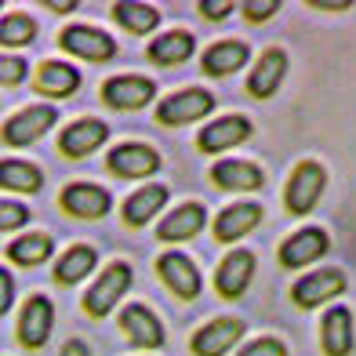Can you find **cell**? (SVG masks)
I'll use <instances>...</instances> for the list:
<instances>
[{
  "label": "cell",
  "mask_w": 356,
  "mask_h": 356,
  "mask_svg": "<svg viewBox=\"0 0 356 356\" xmlns=\"http://www.w3.org/2000/svg\"><path fill=\"white\" fill-rule=\"evenodd\" d=\"M58 120V109L55 106H26L19 109L15 117H8V124L0 127V138H4V145H11V149H22V145H33L40 135L51 131V124Z\"/></svg>",
  "instance_id": "6da1fadb"
},
{
  "label": "cell",
  "mask_w": 356,
  "mask_h": 356,
  "mask_svg": "<svg viewBox=\"0 0 356 356\" xmlns=\"http://www.w3.org/2000/svg\"><path fill=\"white\" fill-rule=\"evenodd\" d=\"M131 287V266L127 262H113L109 269H102V277L91 284V291L84 295V313L102 320L113 313V305L124 298V291Z\"/></svg>",
  "instance_id": "7a4b0ae2"
},
{
  "label": "cell",
  "mask_w": 356,
  "mask_h": 356,
  "mask_svg": "<svg viewBox=\"0 0 356 356\" xmlns=\"http://www.w3.org/2000/svg\"><path fill=\"white\" fill-rule=\"evenodd\" d=\"M215 109V95L204 91V88H189V91H178V95H168L164 102L156 106V120L168 124V127H178V124H189V120H200Z\"/></svg>",
  "instance_id": "3957f363"
},
{
  "label": "cell",
  "mask_w": 356,
  "mask_h": 356,
  "mask_svg": "<svg viewBox=\"0 0 356 356\" xmlns=\"http://www.w3.org/2000/svg\"><path fill=\"white\" fill-rule=\"evenodd\" d=\"M58 44H62V51H70L76 58H88V62H109L117 55V40L109 33H102V29H95V26H66L58 33Z\"/></svg>",
  "instance_id": "277c9868"
},
{
  "label": "cell",
  "mask_w": 356,
  "mask_h": 356,
  "mask_svg": "<svg viewBox=\"0 0 356 356\" xmlns=\"http://www.w3.org/2000/svg\"><path fill=\"white\" fill-rule=\"evenodd\" d=\"M323 182H327V175H323L320 164H313V160L298 164L295 175H291V182H287V211L291 215H309L320 200V193H323Z\"/></svg>",
  "instance_id": "5b68a950"
},
{
  "label": "cell",
  "mask_w": 356,
  "mask_h": 356,
  "mask_svg": "<svg viewBox=\"0 0 356 356\" xmlns=\"http://www.w3.org/2000/svg\"><path fill=\"white\" fill-rule=\"evenodd\" d=\"M55 327V305L47 295H33L26 305H22V313H19V342L26 349H40L47 342V334H51Z\"/></svg>",
  "instance_id": "8992f818"
},
{
  "label": "cell",
  "mask_w": 356,
  "mask_h": 356,
  "mask_svg": "<svg viewBox=\"0 0 356 356\" xmlns=\"http://www.w3.org/2000/svg\"><path fill=\"white\" fill-rule=\"evenodd\" d=\"M106 138H109V124L95 120V117H84V120H73V124L62 127L58 153L70 156V160H80V156H88V153L99 149Z\"/></svg>",
  "instance_id": "52a82bcc"
},
{
  "label": "cell",
  "mask_w": 356,
  "mask_h": 356,
  "mask_svg": "<svg viewBox=\"0 0 356 356\" xmlns=\"http://www.w3.org/2000/svg\"><path fill=\"white\" fill-rule=\"evenodd\" d=\"M342 291H346V273L342 269H316L291 287V298H295L302 309H316L320 302L338 298Z\"/></svg>",
  "instance_id": "ba28073f"
},
{
  "label": "cell",
  "mask_w": 356,
  "mask_h": 356,
  "mask_svg": "<svg viewBox=\"0 0 356 356\" xmlns=\"http://www.w3.org/2000/svg\"><path fill=\"white\" fill-rule=\"evenodd\" d=\"M106 168L120 178H145L160 168V153L153 145H142V142H120L106 156Z\"/></svg>",
  "instance_id": "9c48e42d"
},
{
  "label": "cell",
  "mask_w": 356,
  "mask_h": 356,
  "mask_svg": "<svg viewBox=\"0 0 356 356\" xmlns=\"http://www.w3.org/2000/svg\"><path fill=\"white\" fill-rule=\"evenodd\" d=\"M156 273L178 298H197L200 295V269L189 262L182 251H168L156 258Z\"/></svg>",
  "instance_id": "30bf717a"
},
{
  "label": "cell",
  "mask_w": 356,
  "mask_h": 356,
  "mask_svg": "<svg viewBox=\"0 0 356 356\" xmlns=\"http://www.w3.org/2000/svg\"><path fill=\"white\" fill-rule=\"evenodd\" d=\"M62 211H70L76 218H102L109 211L113 197L102 189V186H91V182H70L66 189H62Z\"/></svg>",
  "instance_id": "8fae6325"
},
{
  "label": "cell",
  "mask_w": 356,
  "mask_h": 356,
  "mask_svg": "<svg viewBox=\"0 0 356 356\" xmlns=\"http://www.w3.org/2000/svg\"><path fill=\"white\" fill-rule=\"evenodd\" d=\"M251 277H254V254L240 248V251H229L222 258V266L215 273V287L222 298H240L248 291Z\"/></svg>",
  "instance_id": "7c38bea8"
},
{
  "label": "cell",
  "mask_w": 356,
  "mask_h": 356,
  "mask_svg": "<svg viewBox=\"0 0 356 356\" xmlns=\"http://www.w3.org/2000/svg\"><path fill=\"white\" fill-rule=\"evenodd\" d=\"M331 248V240L323 229H316V225H309V229H298L295 236H287L284 244H280V262L287 269H302V266H309L316 262V258Z\"/></svg>",
  "instance_id": "4fadbf2b"
},
{
  "label": "cell",
  "mask_w": 356,
  "mask_h": 356,
  "mask_svg": "<svg viewBox=\"0 0 356 356\" xmlns=\"http://www.w3.org/2000/svg\"><path fill=\"white\" fill-rule=\"evenodd\" d=\"M244 323L233 320V316H222L215 323H207V327H200L197 334H193V353L197 356H222L225 349H233L240 338H244Z\"/></svg>",
  "instance_id": "5bb4252c"
},
{
  "label": "cell",
  "mask_w": 356,
  "mask_h": 356,
  "mask_svg": "<svg viewBox=\"0 0 356 356\" xmlns=\"http://www.w3.org/2000/svg\"><path fill=\"white\" fill-rule=\"evenodd\" d=\"M153 80L145 76H113L102 84V99L113 109H142L145 102H153Z\"/></svg>",
  "instance_id": "9a60e30c"
},
{
  "label": "cell",
  "mask_w": 356,
  "mask_h": 356,
  "mask_svg": "<svg viewBox=\"0 0 356 356\" xmlns=\"http://www.w3.org/2000/svg\"><path fill=\"white\" fill-rule=\"evenodd\" d=\"M33 88L47 99H70V95L80 88V73L70 66V62H58V58H47L37 66L33 76Z\"/></svg>",
  "instance_id": "2e32d148"
},
{
  "label": "cell",
  "mask_w": 356,
  "mask_h": 356,
  "mask_svg": "<svg viewBox=\"0 0 356 356\" xmlns=\"http://www.w3.org/2000/svg\"><path fill=\"white\" fill-rule=\"evenodd\" d=\"M120 327L127 334V342H135L142 349H160V346H164V327H160V320L145 309V305H138V302L124 309Z\"/></svg>",
  "instance_id": "e0dca14e"
},
{
  "label": "cell",
  "mask_w": 356,
  "mask_h": 356,
  "mask_svg": "<svg viewBox=\"0 0 356 356\" xmlns=\"http://www.w3.org/2000/svg\"><path fill=\"white\" fill-rule=\"evenodd\" d=\"M320 342H323V353L327 356H349L353 353V313L346 305H334V309L323 313Z\"/></svg>",
  "instance_id": "ac0fdd59"
},
{
  "label": "cell",
  "mask_w": 356,
  "mask_h": 356,
  "mask_svg": "<svg viewBox=\"0 0 356 356\" xmlns=\"http://www.w3.org/2000/svg\"><path fill=\"white\" fill-rule=\"evenodd\" d=\"M204 222H207L204 204H182L178 211H171L164 222L156 225V236L164 240V244H178V240L197 236V233L204 229Z\"/></svg>",
  "instance_id": "d6986e66"
},
{
  "label": "cell",
  "mask_w": 356,
  "mask_h": 356,
  "mask_svg": "<svg viewBox=\"0 0 356 356\" xmlns=\"http://www.w3.org/2000/svg\"><path fill=\"white\" fill-rule=\"evenodd\" d=\"M248 135H251L248 117H222L215 124H207L204 131L197 135V145L204 153H222V149H229V145L244 142Z\"/></svg>",
  "instance_id": "ffe728a7"
},
{
  "label": "cell",
  "mask_w": 356,
  "mask_h": 356,
  "mask_svg": "<svg viewBox=\"0 0 356 356\" xmlns=\"http://www.w3.org/2000/svg\"><path fill=\"white\" fill-rule=\"evenodd\" d=\"M284 73H287V55L280 51V47H269V51L258 58V66L251 70V76H248V91L254 95V99H269V95L280 88Z\"/></svg>",
  "instance_id": "44dd1931"
},
{
  "label": "cell",
  "mask_w": 356,
  "mask_h": 356,
  "mask_svg": "<svg viewBox=\"0 0 356 356\" xmlns=\"http://www.w3.org/2000/svg\"><path fill=\"white\" fill-rule=\"evenodd\" d=\"M258 222H262V207L258 204H233V207H225V211H218L215 236L222 240V244H233V240L248 236Z\"/></svg>",
  "instance_id": "7402d4cb"
},
{
  "label": "cell",
  "mask_w": 356,
  "mask_h": 356,
  "mask_svg": "<svg viewBox=\"0 0 356 356\" xmlns=\"http://www.w3.org/2000/svg\"><path fill=\"white\" fill-rule=\"evenodd\" d=\"M0 189L8 193H40L44 189V171L37 164H29V160H0Z\"/></svg>",
  "instance_id": "603a6c76"
},
{
  "label": "cell",
  "mask_w": 356,
  "mask_h": 356,
  "mask_svg": "<svg viewBox=\"0 0 356 356\" xmlns=\"http://www.w3.org/2000/svg\"><path fill=\"white\" fill-rule=\"evenodd\" d=\"M248 62V44L244 40H218L204 51V70L211 76H229Z\"/></svg>",
  "instance_id": "cb8c5ba5"
},
{
  "label": "cell",
  "mask_w": 356,
  "mask_h": 356,
  "mask_svg": "<svg viewBox=\"0 0 356 356\" xmlns=\"http://www.w3.org/2000/svg\"><path fill=\"white\" fill-rule=\"evenodd\" d=\"M193 51H197V40H193V33H186V29H171V33L156 37L149 44V58L156 66H178V62H186Z\"/></svg>",
  "instance_id": "d4e9b609"
},
{
  "label": "cell",
  "mask_w": 356,
  "mask_h": 356,
  "mask_svg": "<svg viewBox=\"0 0 356 356\" xmlns=\"http://www.w3.org/2000/svg\"><path fill=\"white\" fill-rule=\"evenodd\" d=\"M51 251H55V240L47 233H22L19 240L8 244V258L15 266H40L51 258Z\"/></svg>",
  "instance_id": "484cf974"
},
{
  "label": "cell",
  "mask_w": 356,
  "mask_h": 356,
  "mask_svg": "<svg viewBox=\"0 0 356 356\" xmlns=\"http://www.w3.org/2000/svg\"><path fill=\"white\" fill-rule=\"evenodd\" d=\"M164 200H168V189H164V186H145V189L135 193V197H127V204H124L120 215H124L127 225H135V229H138V225H145V222L160 211V207H164Z\"/></svg>",
  "instance_id": "4316f807"
},
{
  "label": "cell",
  "mask_w": 356,
  "mask_h": 356,
  "mask_svg": "<svg viewBox=\"0 0 356 356\" xmlns=\"http://www.w3.org/2000/svg\"><path fill=\"white\" fill-rule=\"evenodd\" d=\"M215 182L222 189H258L266 182L262 178V168L258 164H248V160H222V164H215Z\"/></svg>",
  "instance_id": "83f0119b"
},
{
  "label": "cell",
  "mask_w": 356,
  "mask_h": 356,
  "mask_svg": "<svg viewBox=\"0 0 356 356\" xmlns=\"http://www.w3.org/2000/svg\"><path fill=\"white\" fill-rule=\"evenodd\" d=\"M95 258H99V254H95V248H88V244L70 248V251L55 262V284H66V287H70V284H80V280H84L88 273L95 269Z\"/></svg>",
  "instance_id": "f1b7e54d"
},
{
  "label": "cell",
  "mask_w": 356,
  "mask_h": 356,
  "mask_svg": "<svg viewBox=\"0 0 356 356\" xmlns=\"http://www.w3.org/2000/svg\"><path fill=\"white\" fill-rule=\"evenodd\" d=\"M33 37H37L33 15L11 11V15L0 19V44H4V47H26V44H33Z\"/></svg>",
  "instance_id": "f546056e"
},
{
  "label": "cell",
  "mask_w": 356,
  "mask_h": 356,
  "mask_svg": "<svg viewBox=\"0 0 356 356\" xmlns=\"http://www.w3.org/2000/svg\"><path fill=\"white\" fill-rule=\"evenodd\" d=\"M113 19H117L124 29H131V33H149V29L160 22V11L149 8V4H117L113 8Z\"/></svg>",
  "instance_id": "4dcf8cb0"
},
{
  "label": "cell",
  "mask_w": 356,
  "mask_h": 356,
  "mask_svg": "<svg viewBox=\"0 0 356 356\" xmlns=\"http://www.w3.org/2000/svg\"><path fill=\"white\" fill-rule=\"evenodd\" d=\"M26 76H29L26 58H19V55H0V88H15V84H22Z\"/></svg>",
  "instance_id": "1f68e13d"
},
{
  "label": "cell",
  "mask_w": 356,
  "mask_h": 356,
  "mask_svg": "<svg viewBox=\"0 0 356 356\" xmlns=\"http://www.w3.org/2000/svg\"><path fill=\"white\" fill-rule=\"evenodd\" d=\"M26 222H29V207H26V204H15V200H0V233L22 229Z\"/></svg>",
  "instance_id": "d6a6232c"
},
{
  "label": "cell",
  "mask_w": 356,
  "mask_h": 356,
  "mask_svg": "<svg viewBox=\"0 0 356 356\" xmlns=\"http://www.w3.org/2000/svg\"><path fill=\"white\" fill-rule=\"evenodd\" d=\"M240 356H287L284 342H277V338H258V342H251L248 349H240Z\"/></svg>",
  "instance_id": "836d02e7"
},
{
  "label": "cell",
  "mask_w": 356,
  "mask_h": 356,
  "mask_svg": "<svg viewBox=\"0 0 356 356\" xmlns=\"http://www.w3.org/2000/svg\"><path fill=\"white\" fill-rule=\"evenodd\" d=\"M277 0H248L244 4V15L251 22H262V19H273V15H277Z\"/></svg>",
  "instance_id": "e575fe53"
},
{
  "label": "cell",
  "mask_w": 356,
  "mask_h": 356,
  "mask_svg": "<svg viewBox=\"0 0 356 356\" xmlns=\"http://www.w3.org/2000/svg\"><path fill=\"white\" fill-rule=\"evenodd\" d=\"M11 305H15V277L0 266V316H4Z\"/></svg>",
  "instance_id": "d590c367"
},
{
  "label": "cell",
  "mask_w": 356,
  "mask_h": 356,
  "mask_svg": "<svg viewBox=\"0 0 356 356\" xmlns=\"http://www.w3.org/2000/svg\"><path fill=\"white\" fill-rule=\"evenodd\" d=\"M233 8L236 4H229V0H204V4H200V11L207 15V19H225Z\"/></svg>",
  "instance_id": "8d00e7d4"
},
{
  "label": "cell",
  "mask_w": 356,
  "mask_h": 356,
  "mask_svg": "<svg viewBox=\"0 0 356 356\" xmlns=\"http://www.w3.org/2000/svg\"><path fill=\"white\" fill-rule=\"evenodd\" d=\"M62 356H91L88 342H80V338H70L66 346H62Z\"/></svg>",
  "instance_id": "74e56055"
},
{
  "label": "cell",
  "mask_w": 356,
  "mask_h": 356,
  "mask_svg": "<svg viewBox=\"0 0 356 356\" xmlns=\"http://www.w3.org/2000/svg\"><path fill=\"white\" fill-rule=\"evenodd\" d=\"M44 8H51V11H58V15H70V11L76 8V0H44Z\"/></svg>",
  "instance_id": "f35d334b"
},
{
  "label": "cell",
  "mask_w": 356,
  "mask_h": 356,
  "mask_svg": "<svg viewBox=\"0 0 356 356\" xmlns=\"http://www.w3.org/2000/svg\"><path fill=\"white\" fill-rule=\"evenodd\" d=\"M313 8H327V11H342V8H349V0H313Z\"/></svg>",
  "instance_id": "ab89813d"
}]
</instances>
